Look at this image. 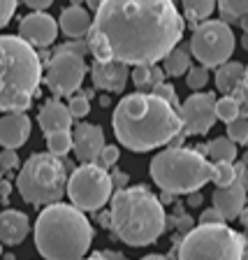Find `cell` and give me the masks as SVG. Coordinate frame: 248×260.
Here are the masks:
<instances>
[{
	"instance_id": "cell-1",
	"label": "cell",
	"mask_w": 248,
	"mask_h": 260,
	"mask_svg": "<svg viewBox=\"0 0 248 260\" xmlns=\"http://www.w3.org/2000/svg\"><path fill=\"white\" fill-rule=\"evenodd\" d=\"M184 28L174 0H102L86 44L95 60L156 65L181 42Z\"/></svg>"
},
{
	"instance_id": "cell-2",
	"label": "cell",
	"mask_w": 248,
	"mask_h": 260,
	"mask_svg": "<svg viewBox=\"0 0 248 260\" xmlns=\"http://www.w3.org/2000/svg\"><path fill=\"white\" fill-rule=\"evenodd\" d=\"M112 125L116 140L137 153L169 144L184 133L179 109L153 91H137L121 98L114 107Z\"/></svg>"
},
{
	"instance_id": "cell-3",
	"label": "cell",
	"mask_w": 248,
	"mask_h": 260,
	"mask_svg": "<svg viewBox=\"0 0 248 260\" xmlns=\"http://www.w3.org/2000/svg\"><path fill=\"white\" fill-rule=\"evenodd\" d=\"M93 237L91 221L75 205H49L35 221V246L44 260H84Z\"/></svg>"
},
{
	"instance_id": "cell-4",
	"label": "cell",
	"mask_w": 248,
	"mask_h": 260,
	"mask_svg": "<svg viewBox=\"0 0 248 260\" xmlns=\"http://www.w3.org/2000/svg\"><path fill=\"white\" fill-rule=\"evenodd\" d=\"M109 225L128 246H149L165 233L167 216L162 202L146 186H128L114 193Z\"/></svg>"
},
{
	"instance_id": "cell-5",
	"label": "cell",
	"mask_w": 248,
	"mask_h": 260,
	"mask_svg": "<svg viewBox=\"0 0 248 260\" xmlns=\"http://www.w3.org/2000/svg\"><path fill=\"white\" fill-rule=\"evenodd\" d=\"M42 63L16 35H0V112H26L40 95Z\"/></svg>"
},
{
	"instance_id": "cell-6",
	"label": "cell",
	"mask_w": 248,
	"mask_h": 260,
	"mask_svg": "<svg viewBox=\"0 0 248 260\" xmlns=\"http://www.w3.org/2000/svg\"><path fill=\"white\" fill-rule=\"evenodd\" d=\"M214 177V162L197 149L169 146L151 160V179L162 193L186 195L204 188Z\"/></svg>"
},
{
	"instance_id": "cell-7",
	"label": "cell",
	"mask_w": 248,
	"mask_h": 260,
	"mask_svg": "<svg viewBox=\"0 0 248 260\" xmlns=\"http://www.w3.org/2000/svg\"><path fill=\"white\" fill-rule=\"evenodd\" d=\"M67 168L54 153H32L16 177V190L28 205H56L67 195Z\"/></svg>"
},
{
	"instance_id": "cell-8",
	"label": "cell",
	"mask_w": 248,
	"mask_h": 260,
	"mask_svg": "<svg viewBox=\"0 0 248 260\" xmlns=\"http://www.w3.org/2000/svg\"><path fill=\"white\" fill-rule=\"evenodd\" d=\"M246 239L225 223L204 225L188 230L179 246V260H243Z\"/></svg>"
},
{
	"instance_id": "cell-9",
	"label": "cell",
	"mask_w": 248,
	"mask_h": 260,
	"mask_svg": "<svg viewBox=\"0 0 248 260\" xmlns=\"http://www.w3.org/2000/svg\"><path fill=\"white\" fill-rule=\"evenodd\" d=\"M67 198L72 205L81 211H97L102 209L114 198V181L112 174L97 165V162H86L77 168L67 179Z\"/></svg>"
},
{
	"instance_id": "cell-10",
	"label": "cell",
	"mask_w": 248,
	"mask_h": 260,
	"mask_svg": "<svg viewBox=\"0 0 248 260\" xmlns=\"http://www.w3.org/2000/svg\"><path fill=\"white\" fill-rule=\"evenodd\" d=\"M190 51L200 65L204 68H221L223 63L232 58L237 38L232 28L221 19H209L195 26L193 38H190Z\"/></svg>"
},
{
	"instance_id": "cell-11",
	"label": "cell",
	"mask_w": 248,
	"mask_h": 260,
	"mask_svg": "<svg viewBox=\"0 0 248 260\" xmlns=\"http://www.w3.org/2000/svg\"><path fill=\"white\" fill-rule=\"evenodd\" d=\"M86 77V63L84 56L72 51H56L44 70V84L54 95L72 98L81 88V81Z\"/></svg>"
},
{
	"instance_id": "cell-12",
	"label": "cell",
	"mask_w": 248,
	"mask_h": 260,
	"mask_svg": "<svg viewBox=\"0 0 248 260\" xmlns=\"http://www.w3.org/2000/svg\"><path fill=\"white\" fill-rule=\"evenodd\" d=\"M216 95L209 91H197L186 98L179 107L184 121V135H206L216 123Z\"/></svg>"
},
{
	"instance_id": "cell-13",
	"label": "cell",
	"mask_w": 248,
	"mask_h": 260,
	"mask_svg": "<svg viewBox=\"0 0 248 260\" xmlns=\"http://www.w3.org/2000/svg\"><path fill=\"white\" fill-rule=\"evenodd\" d=\"M58 21L47 12H32L26 14L19 23V38L26 40L30 47H49L58 38Z\"/></svg>"
},
{
	"instance_id": "cell-14",
	"label": "cell",
	"mask_w": 248,
	"mask_h": 260,
	"mask_svg": "<svg viewBox=\"0 0 248 260\" xmlns=\"http://www.w3.org/2000/svg\"><path fill=\"white\" fill-rule=\"evenodd\" d=\"M104 133L100 125L93 123H79L72 130V151L84 165L86 162H97L100 153L104 149Z\"/></svg>"
},
{
	"instance_id": "cell-15",
	"label": "cell",
	"mask_w": 248,
	"mask_h": 260,
	"mask_svg": "<svg viewBox=\"0 0 248 260\" xmlns=\"http://www.w3.org/2000/svg\"><path fill=\"white\" fill-rule=\"evenodd\" d=\"M128 70L130 65L116 63V60H95L91 65V79L95 88L107 93H121L128 86Z\"/></svg>"
},
{
	"instance_id": "cell-16",
	"label": "cell",
	"mask_w": 248,
	"mask_h": 260,
	"mask_svg": "<svg viewBox=\"0 0 248 260\" xmlns=\"http://www.w3.org/2000/svg\"><path fill=\"white\" fill-rule=\"evenodd\" d=\"M30 137V119L26 112H10L0 116V146L3 149H19Z\"/></svg>"
},
{
	"instance_id": "cell-17",
	"label": "cell",
	"mask_w": 248,
	"mask_h": 260,
	"mask_svg": "<svg viewBox=\"0 0 248 260\" xmlns=\"http://www.w3.org/2000/svg\"><path fill=\"white\" fill-rule=\"evenodd\" d=\"M211 200H214V207L225 216V221H232V218L241 216L243 207H246V186H243V181L237 179L232 186L214 190Z\"/></svg>"
},
{
	"instance_id": "cell-18",
	"label": "cell",
	"mask_w": 248,
	"mask_h": 260,
	"mask_svg": "<svg viewBox=\"0 0 248 260\" xmlns=\"http://www.w3.org/2000/svg\"><path fill=\"white\" fill-rule=\"evenodd\" d=\"M30 233V221L23 211L5 209L0 211V244L5 246H16Z\"/></svg>"
},
{
	"instance_id": "cell-19",
	"label": "cell",
	"mask_w": 248,
	"mask_h": 260,
	"mask_svg": "<svg viewBox=\"0 0 248 260\" xmlns=\"http://www.w3.org/2000/svg\"><path fill=\"white\" fill-rule=\"evenodd\" d=\"M38 123L44 135L56 133V130H70V125H72L70 107L65 103H60L58 98H51V100H47V103L42 105V109H40Z\"/></svg>"
},
{
	"instance_id": "cell-20",
	"label": "cell",
	"mask_w": 248,
	"mask_h": 260,
	"mask_svg": "<svg viewBox=\"0 0 248 260\" xmlns=\"http://www.w3.org/2000/svg\"><path fill=\"white\" fill-rule=\"evenodd\" d=\"M60 30L72 40H79L84 35L91 32V26H93V16L86 7L81 5H70L65 7L63 14H60V21H58Z\"/></svg>"
},
{
	"instance_id": "cell-21",
	"label": "cell",
	"mask_w": 248,
	"mask_h": 260,
	"mask_svg": "<svg viewBox=\"0 0 248 260\" xmlns=\"http://www.w3.org/2000/svg\"><path fill=\"white\" fill-rule=\"evenodd\" d=\"M243 77H246V65L227 60L216 70V88L221 93H232L239 84H243Z\"/></svg>"
},
{
	"instance_id": "cell-22",
	"label": "cell",
	"mask_w": 248,
	"mask_h": 260,
	"mask_svg": "<svg viewBox=\"0 0 248 260\" xmlns=\"http://www.w3.org/2000/svg\"><path fill=\"white\" fill-rule=\"evenodd\" d=\"M190 56H193V51H190V44H181L179 42L176 47L169 51L167 56H165V60H162V70H165V75L169 77H184V72L188 75L190 70Z\"/></svg>"
},
{
	"instance_id": "cell-23",
	"label": "cell",
	"mask_w": 248,
	"mask_h": 260,
	"mask_svg": "<svg viewBox=\"0 0 248 260\" xmlns=\"http://www.w3.org/2000/svg\"><path fill=\"white\" fill-rule=\"evenodd\" d=\"M130 79L141 91H153L165 81V70L158 68V65H135L132 72H130Z\"/></svg>"
},
{
	"instance_id": "cell-24",
	"label": "cell",
	"mask_w": 248,
	"mask_h": 260,
	"mask_svg": "<svg viewBox=\"0 0 248 260\" xmlns=\"http://www.w3.org/2000/svg\"><path fill=\"white\" fill-rule=\"evenodd\" d=\"M181 3H184L186 19L195 23L209 21V16L214 14V10L218 5V0H181Z\"/></svg>"
},
{
	"instance_id": "cell-25",
	"label": "cell",
	"mask_w": 248,
	"mask_h": 260,
	"mask_svg": "<svg viewBox=\"0 0 248 260\" xmlns=\"http://www.w3.org/2000/svg\"><path fill=\"white\" fill-rule=\"evenodd\" d=\"M206 153H209V158L214 162H232L239 151H237V144L230 137H216V140L209 142Z\"/></svg>"
},
{
	"instance_id": "cell-26",
	"label": "cell",
	"mask_w": 248,
	"mask_h": 260,
	"mask_svg": "<svg viewBox=\"0 0 248 260\" xmlns=\"http://www.w3.org/2000/svg\"><path fill=\"white\" fill-rule=\"evenodd\" d=\"M47 146L49 153L54 156H65V153L72 151V133L70 130H56V133H49L47 135Z\"/></svg>"
},
{
	"instance_id": "cell-27",
	"label": "cell",
	"mask_w": 248,
	"mask_h": 260,
	"mask_svg": "<svg viewBox=\"0 0 248 260\" xmlns=\"http://www.w3.org/2000/svg\"><path fill=\"white\" fill-rule=\"evenodd\" d=\"M237 168L232 162H214V177L211 181L216 184V188H225V186H232L237 181Z\"/></svg>"
},
{
	"instance_id": "cell-28",
	"label": "cell",
	"mask_w": 248,
	"mask_h": 260,
	"mask_svg": "<svg viewBox=\"0 0 248 260\" xmlns=\"http://www.w3.org/2000/svg\"><path fill=\"white\" fill-rule=\"evenodd\" d=\"M216 116L221 121H225V123H232L234 119L241 116V107H239V103L232 95H225L216 103Z\"/></svg>"
},
{
	"instance_id": "cell-29",
	"label": "cell",
	"mask_w": 248,
	"mask_h": 260,
	"mask_svg": "<svg viewBox=\"0 0 248 260\" xmlns=\"http://www.w3.org/2000/svg\"><path fill=\"white\" fill-rule=\"evenodd\" d=\"M218 7L227 19H248V0H218Z\"/></svg>"
},
{
	"instance_id": "cell-30",
	"label": "cell",
	"mask_w": 248,
	"mask_h": 260,
	"mask_svg": "<svg viewBox=\"0 0 248 260\" xmlns=\"http://www.w3.org/2000/svg\"><path fill=\"white\" fill-rule=\"evenodd\" d=\"M227 137L234 144H248V119L246 116H239L232 123H227Z\"/></svg>"
},
{
	"instance_id": "cell-31",
	"label": "cell",
	"mask_w": 248,
	"mask_h": 260,
	"mask_svg": "<svg viewBox=\"0 0 248 260\" xmlns=\"http://www.w3.org/2000/svg\"><path fill=\"white\" fill-rule=\"evenodd\" d=\"M206 81H209V68H204V65L190 68L188 75H186V84H188V88H193L195 93L202 91V88L206 86Z\"/></svg>"
},
{
	"instance_id": "cell-32",
	"label": "cell",
	"mask_w": 248,
	"mask_h": 260,
	"mask_svg": "<svg viewBox=\"0 0 248 260\" xmlns=\"http://www.w3.org/2000/svg\"><path fill=\"white\" fill-rule=\"evenodd\" d=\"M67 107H70L72 119H84V116L91 112V103H88V95H86V93H75V95L70 98Z\"/></svg>"
},
{
	"instance_id": "cell-33",
	"label": "cell",
	"mask_w": 248,
	"mask_h": 260,
	"mask_svg": "<svg viewBox=\"0 0 248 260\" xmlns=\"http://www.w3.org/2000/svg\"><path fill=\"white\" fill-rule=\"evenodd\" d=\"M119 158H121L119 146L107 144V146L102 149V153H100V160H97V165H102L104 170H107V168H114V165L119 162Z\"/></svg>"
},
{
	"instance_id": "cell-34",
	"label": "cell",
	"mask_w": 248,
	"mask_h": 260,
	"mask_svg": "<svg viewBox=\"0 0 248 260\" xmlns=\"http://www.w3.org/2000/svg\"><path fill=\"white\" fill-rule=\"evenodd\" d=\"M16 5H19V0H0V30L12 21V16L16 12Z\"/></svg>"
},
{
	"instance_id": "cell-35",
	"label": "cell",
	"mask_w": 248,
	"mask_h": 260,
	"mask_svg": "<svg viewBox=\"0 0 248 260\" xmlns=\"http://www.w3.org/2000/svg\"><path fill=\"white\" fill-rule=\"evenodd\" d=\"M153 93H156V95H160L162 100H167L169 105H172V107H181V103H179V98H176V91H174V86L172 84H165V81H162L160 86H156L153 88Z\"/></svg>"
},
{
	"instance_id": "cell-36",
	"label": "cell",
	"mask_w": 248,
	"mask_h": 260,
	"mask_svg": "<svg viewBox=\"0 0 248 260\" xmlns=\"http://www.w3.org/2000/svg\"><path fill=\"white\" fill-rule=\"evenodd\" d=\"M19 165V156L14 149H3L0 151V168L3 170H14Z\"/></svg>"
},
{
	"instance_id": "cell-37",
	"label": "cell",
	"mask_w": 248,
	"mask_h": 260,
	"mask_svg": "<svg viewBox=\"0 0 248 260\" xmlns=\"http://www.w3.org/2000/svg\"><path fill=\"white\" fill-rule=\"evenodd\" d=\"M200 223H204V225H216V223H225V216H223L216 207H211V209L202 211Z\"/></svg>"
},
{
	"instance_id": "cell-38",
	"label": "cell",
	"mask_w": 248,
	"mask_h": 260,
	"mask_svg": "<svg viewBox=\"0 0 248 260\" xmlns=\"http://www.w3.org/2000/svg\"><path fill=\"white\" fill-rule=\"evenodd\" d=\"M23 3H26L32 12H44L54 5V0H23Z\"/></svg>"
},
{
	"instance_id": "cell-39",
	"label": "cell",
	"mask_w": 248,
	"mask_h": 260,
	"mask_svg": "<svg viewBox=\"0 0 248 260\" xmlns=\"http://www.w3.org/2000/svg\"><path fill=\"white\" fill-rule=\"evenodd\" d=\"M60 51H72V54L84 56V54L88 51V44H81V42H75V44H63V47H60Z\"/></svg>"
},
{
	"instance_id": "cell-40",
	"label": "cell",
	"mask_w": 248,
	"mask_h": 260,
	"mask_svg": "<svg viewBox=\"0 0 248 260\" xmlns=\"http://www.w3.org/2000/svg\"><path fill=\"white\" fill-rule=\"evenodd\" d=\"M112 181H114V186H121V188H128V174L125 172H114L112 174Z\"/></svg>"
},
{
	"instance_id": "cell-41",
	"label": "cell",
	"mask_w": 248,
	"mask_h": 260,
	"mask_svg": "<svg viewBox=\"0 0 248 260\" xmlns=\"http://www.w3.org/2000/svg\"><path fill=\"white\" fill-rule=\"evenodd\" d=\"M97 258H102V260H123L121 258V253H116V251H102V253H95Z\"/></svg>"
},
{
	"instance_id": "cell-42",
	"label": "cell",
	"mask_w": 248,
	"mask_h": 260,
	"mask_svg": "<svg viewBox=\"0 0 248 260\" xmlns=\"http://www.w3.org/2000/svg\"><path fill=\"white\" fill-rule=\"evenodd\" d=\"M200 202H202V195H200V193H190V205L197 207Z\"/></svg>"
},
{
	"instance_id": "cell-43",
	"label": "cell",
	"mask_w": 248,
	"mask_h": 260,
	"mask_svg": "<svg viewBox=\"0 0 248 260\" xmlns=\"http://www.w3.org/2000/svg\"><path fill=\"white\" fill-rule=\"evenodd\" d=\"M141 260H169L167 255H160V253H151V255H144Z\"/></svg>"
},
{
	"instance_id": "cell-44",
	"label": "cell",
	"mask_w": 248,
	"mask_h": 260,
	"mask_svg": "<svg viewBox=\"0 0 248 260\" xmlns=\"http://www.w3.org/2000/svg\"><path fill=\"white\" fill-rule=\"evenodd\" d=\"M243 84H246V88H248V68H246V77H243Z\"/></svg>"
},
{
	"instance_id": "cell-45",
	"label": "cell",
	"mask_w": 248,
	"mask_h": 260,
	"mask_svg": "<svg viewBox=\"0 0 248 260\" xmlns=\"http://www.w3.org/2000/svg\"><path fill=\"white\" fill-rule=\"evenodd\" d=\"M84 260H102V258H97V255H93V258H84Z\"/></svg>"
},
{
	"instance_id": "cell-46",
	"label": "cell",
	"mask_w": 248,
	"mask_h": 260,
	"mask_svg": "<svg viewBox=\"0 0 248 260\" xmlns=\"http://www.w3.org/2000/svg\"><path fill=\"white\" fill-rule=\"evenodd\" d=\"M243 260H248V249H246V253H243Z\"/></svg>"
},
{
	"instance_id": "cell-47",
	"label": "cell",
	"mask_w": 248,
	"mask_h": 260,
	"mask_svg": "<svg viewBox=\"0 0 248 260\" xmlns=\"http://www.w3.org/2000/svg\"><path fill=\"white\" fill-rule=\"evenodd\" d=\"M243 44H246V47H248V35H246V40H243Z\"/></svg>"
},
{
	"instance_id": "cell-48",
	"label": "cell",
	"mask_w": 248,
	"mask_h": 260,
	"mask_svg": "<svg viewBox=\"0 0 248 260\" xmlns=\"http://www.w3.org/2000/svg\"><path fill=\"white\" fill-rule=\"evenodd\" d=\"M0 253H3V249H0Z\"/></svg>"
}]
</instances>
